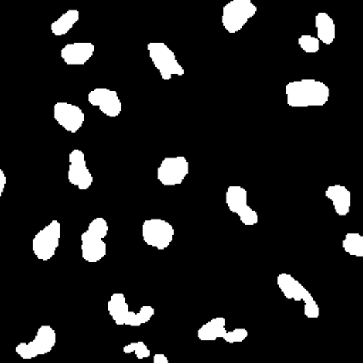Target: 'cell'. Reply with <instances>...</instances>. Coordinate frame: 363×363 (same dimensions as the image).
Returning <instances> with one entry per match:
<instances>
[{
  "label": "cell",
  "instance_id": "15",
  "mask_svg": "<svg viewBox=\"0 0 363 363\" xmlns=\"http://www.w3.org/2000/svg\"><path fill=\"white\" fill-rule=\"evenodd\" d=\"M87 100L91 106L99 107L107 117H118L123 110L117 91L106 87H97L91 90L87 96Z\"/></svg>",
  "mask_w": 363,
  "mask_h": 363
},
{
  "label": "cell",
  "instance_id": "6",
  "mask_svg": "<svg viewBox=\"0 0 363 363\" xmlns=\"http://www.w3.org/2000/svg\"><path fill=\"white\" fill-rule=\"evenodd\" d=\"M257 6L251 0H233L223 9V25L230 35L238 33L251 18L257 15Z\"/></svg>",
  "mask_w": 363,
  "mask_h": 363
},
{
  "label": "cell",
  "instance_id": "18",
  "mask_svg": "<svg viewBox=\"0 0 363 363\" xmlns=\"http://www.w3.org/2000/svg\"><path fill=\"white\" fill-rule=\"evenodd\" d=\"M316 22V35L319 42L325 43V45H332L335 40V22L333 19L325 13V12H319L315 18Z\"/></svg>",
  "mask_w": 363,
  "mask_h": 363
},
{
  "label": "cell",
  "instance_id": "2",
  "mask_svg": "<svg viewBox=\"0 0 363 363\" xmlns=\"http://www.w3.org/2000/svg\"><path fill=\"white\" fill-rule=\"evenodd\" d=\"M108 234V224L103 217L94 218L90 224L86 233L80 235V251L82 258L86 262H99L101 261L107 254V245L103 241Z\"/></svg>",
  "mask_w": 363,
  "mask_h": 363
},
{
  "label": "cell",
  "instance_id": "17",
  "mask_svg": "<svg viewBox=\"0 0 363 363\" xmlns=\"http://www.w3.org/2000/svg\"><path fill=\"white\" fill-rule=\"evenodd\" d=\"M325 196H326V199H329L332 201L333 208L337 216L345 217L349 214L352 197H350V191L346 187L339 186V184L330 186L326 189Z\"/></svg>",
  "mask_w": 363,
  "mask_h": 363
},
{
  "label": "cell",
  "instance_id": "3",
  "mask_svg": "<svg viewBox=\"0 0 363 363\" xmlns=\"http://www.w3.org/2000/svg\"><path fill=\"white\" fill-rule=\"evenodd\" d=\"M107 308H108L110 316L118 326H121V325H128L133 328L141 326V325L150 322L155 313L154 308L150 305L141 306V309L138 312H131L128 308V303L125 301V295L123 292H114L107 303Z\"/></svg>",
  "mask_w": 363,
  "mask_h": 363
},
{
  "label": "cell",
  "instance_id": "7",
  "mask_svg": "<svg viewBox=\"0 0 363 363\" xmlns=\"http://www.w3.org/2000/svg\"><path fill=\"white\" fill-rule=\"evenodd\" d=\"M62 237V224L59 221H52L46 228L40 230L33 241H32V251L35 252L39 261H50L60 244Z\"/></svg>",
  "mask_w": 363,
  "mask_h": 363
},
{
  "label": "cell",
  "instance_id": "12",
  "mask_svg": "<svg viewBox=\"0 0 363 363\" xmlns=\"http://www.w3.org/2000/svg\"><path fill=\"white\" fill-rule=\"evenodd\" d=\"M248 193L244 187H238V186H231L227 190L225 194V203L228 206V210L234 214H237L241 220V223L247 227H252L257 225L259 221L258 213L254 211L248 203Z\"/></svg>",
  "mask_w": 363,
  "mask_h": 363
},
{
  "label": "cell",
  "instance_id": "1",
  "mask_svg": "<svg viewBox=\"0 0 363 363\" xmlns=\"http://www.w3.org/2000/svg\"><path fill=\"white\" fill-rule=\"evenodd\" d=\"M286 103L291 107H322L328 103L330 90L319 80H295L285 86Z\"/></svg>",
  "mask_w": 363,
  "mask_h": 363
},
{
  "label": "cell",
  "instance_id": "4",
  "mask_svg": "<svg viewBox=\"0 0 363 363\" xmlns=\"http://www.w3.org/2000/svg\"><path fill=\"white\" fill-rule=\"evenodd\" d=\"M277 284L286 299L303 301V303H305L303 313L306 318H309V319L319 318V306H318L316 301L313 299L311 292L302 286V284L299 281H296L289 274H279L277 278Z\"/></svg>",
  "mask_w": 363,
  "mask_h": 363
},
{
  "label": "cell",
  "instance_id": "14",
  "mask_svg": "<svg viewBox=\"0 0 363 363\" xmlns=\"http://www.w3.org/2000/svg\"><path fill=\"white\" fill-rule=\"evenodd\" d=\"M55 120L69 133H77L84 124V113L72 103H56L53 107Z\"/></svg>",
  "mask_w": 363,
  "mask_h": 363
},
{
  "label": "cell",
  "instance_id": "20",
  "mask_svg": "<svg viewBox=\"0 0 363 363\" xmlns=\"http://www.w3.org/2000/svg\"><path fill=\"white\" fill-rule=\"evenodd\" d=\"M342 248L349 254L362 258L363 257V237L356 233H349L342 241Z\"/></svg>",
  "mask_w": 363,
  "mask_h": 363
},
{
  "label": "cell",
  "instance_id": "13",
  "mask_svg": "<svg viewBox=\"0 0 363 363\" xmlns=\"http://www.w3.org/2000/svg\"><path fill=\"white\" fill-rule=\"evenodd\" d=\"M69 161H70L69 183L76 186L82 191L89 190L91 187V184H93L94 178H93L91 172L87 168L84 152L82 150H79V148H74L69 154Z\"/></svg>",
  "mask_w": 363,
  "mask_h": 363
},
{
  "label": "cell",
  "instance_id": "8",
  "mask_svg": "<svg viewBox=\"0 0 363 363\" xmlns=\"http://www.w3.org/2000/svg\"><path fill=\"white\" fill-rule=\"evenodd\" d=\"M174 234H175L174 227L169 223L160 218L147 220L143 223V227H141V235L144 242L160 251H164L171 245L174 240Z\"/></svg>",
  "mask_w": 363,
  "mask_h": 363
},
{
  "label": "cell",
  "instance_id": "16",
  "mask_svg": "<svg viewBox=\"0 0 363 363\" xmlns=\"http://www.w3.org/2000/svg\"><path fill=\"white\" fill-rule=\"evenodd\" d=\"M94 45L90 42H77V43H69L66 45L60 56L63 62L69 66H82L86 65L94 55Z\"/></svg>",
  "mask_w": 363,
  "mask_h": 363
},
{
  "label": "cell",
  "instance_id": "24",
  "mask_svg": "<svg viewBox=\"0 0 363 363\" xmlns=\"http://www.w3.org/2000/svg\"><path fill=\"white\" fill-rule=\"evenodd\" d=\"M152 360H154V363H168L167 356H165V354H162V353H157V354H154Z\"/></svg>",
  "mask_w": 363,
  "mask_h": 363
},
{
  "label": "cell",
  "instance_id": "22",
  "mask_svg": "<svg viewBox=\"0 0 363 363\" xmlns=\"http://www.w3.org/2000/svg\"><path fill=\"white\" fill-rule=\"evenodd\" d=\"M123 350L124 353H134L137 359H145L151 354L150 349L145 346L144 342H131L127 346H124Z\"/></svg>",
  "mask_w": 363,
  "mask_h": 363
},
{
  "label": "cell",
  "instance_id": "5",
  "mask_svg": "<svg viewBox=\"0 0 363 363\" xmlns=\"http://www.w3.org/2000/svg\"><path fill=\"white\" fill-rule=\"evenodd\" d=\"M148 56L154 63L155 69L160 72L162 80H169L171 76H184L186 70L183 69L174 55V52L162 42H150L148 43Z\"/></svg>",
  "mask_w": 363,
  "mask_h": 363
},
{
  "label": "cell",
  "instance_id": "11",
  "mask_svg": "<svg viewBox=\"0 0 363 363\" xmlns=\"http://www.w3.org/2000/svg\"><path fill=\"white\" fill-rule=\"evenodd\" d=\"M190 172V165L186 157H167L161 161L157 169V178L165 187L183 184V181Z\"/></svg>",
  "mask_w": 363,
  "mask_h": 363
},
{
  "label": "cell",
  "instance_id": "23",
  "mask_svg": "<svg viewBox=\"0 0 363 363\" xmlns=\"http://www.w3.org/2000/svg\"><path fill=\"white\" fill-rule=\"evenodd\" d=\"M6 181H8L6 174H5V171L2 168H0V199H2V196H4L5 187H6Z\"/></svg>",
  "mask_w": 363,
  "mask_h": 363
},
{
  "label": "cell",
  "instance_id": "10",
  "mask_svg": "<svg viewBox=\"0 0 363 363\" xmlns=\"http://www.w3.org/2000/svg\"><path fill=\"white\" fill-rule=\"evenodd\" d=\"M57 342L56 330L50 325H43L39 328L36 337L29 343H19L16 346V353L23 359H33L36 356L46 354L52 352Z\"/></svg>",
  "mask_w": 363,
  "mask_h": 363
},
{
  "label": "cell",
  "instance_id": "19",
  "mask_svg": "<svg viewBox=\"0 0 363 363\" xmlns=\"http://www.w3.org/2000/svg\"><path fill=\"white\" fill-rule=\"evenodd\" d=\"M80 19V12L76 9H72L69 12H66L63 16H60L56 22L52 23V32L55 36L60 38L65 36L66 33H69V30L73 29V26L79 22Z\"/></svg>",
  "mask_w": 363,
  "mask_h": 363
},
{
  "label": "cell",
  "instance_id": "9",
  "mask_svg": "<svg viewBox=\"0 0 363 363\" xmlns=\"http://www.w3.org/2000/svg\"><path fill=\"white\" fill-rule=\"evenodd\" d=\"M199 339L203 342H214L217 339H224L228 343H238V342H244L248 337V330L244 328H238L234 329L231 332H228L225 329V318L218 316L216 319H211L210 322L204 323L197 333Z\"/></svg>",
  "mask_w": 363,
  "mask_h": 363
},
{
  "label": "cell",
  "instance_id": "21",
  "mask_svg": "<svg viewBox=\"0 0 363 363\" xmlns=\"http://www.w3.org/2000/svg\"><path fill=\"white\" fill-rule=\"evenodd\" d=\"M301 49L305 52V53H309V55H313V53H318L319 52V46H320V42L318 38H312L309 35H303L299 38L298 40Z\"/></svg>",
  "mask_w": 363,
  "mask_h": 363
}]
</instances>
